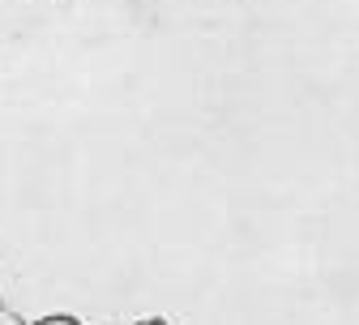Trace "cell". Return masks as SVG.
Wrapping results in <instances>:
<instances>
[{"mask_svg": "<svg viewBox=\"0 0 359 325\" xmlns=\"http://www.w3.org/2000/svg\"><path fill=\"white\" fill-rule=\"evenodd\" d=\"M142 325H167V321H158V317H150V321H142Z\"/></svg>", "mask_w": 359, "mask_h": 325, "instance_id": "7a4b0ae2", "label": "cell"}, {"mask_svg": "<svg viewBox=\"0 0 359 325\" xmlns=\"http://www.w3.org/2000/svg\"><path fill=\"white\" fill-rule=\"evenodd\" d=\"M34 325H77L73 317H43V321H34Z\"/></svg>", "mask_w": 359, "mask_h": 325, "instance_id": "6da1fadb", "label": "cell"}]
</instances>
